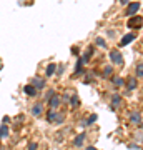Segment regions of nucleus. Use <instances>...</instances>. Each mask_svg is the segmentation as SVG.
<instances>
[{
  "label": "nucleus",
  "instance_id": "19",
  "mask_svg": "<svg viewBox=\"0 0 143 150\" xmlns=\"http://www.w3.org/2000/svg\"><path fill=\"white\" fill-rule=\"evenodd\" d=\"M97 45H98V47H101V48H106V42H105L101 37L97 38Z\"/></svg>",
  "mask_w": 143,
  "mask_h": 150
},
{
  "label": "nucleus",
  "instance_id": "1",
  "mask_svg": "<svg viewBox=\"0 0 143 150\" xmlns=\"http://www.w3.org/2000/svg\"><path fill=\"white\" fill-rule=\"evenodd\" d=\"M47 120L50 123H62L63 122V115H62V113H57L55 110H50L48 115H47Z\"/></svg>",
  "mask_w": 143,
  "mask_h": 150
},
{
  "label": "nucleus",
  "instance_id": "21",
  "mask_svg": "<svg viewBox=\"0 0 143 150\" xmlns=\"http://www.w3.org/2000/svg\"><path fill=\"white\" fill-rule=\"evenodd\" d=\"M90 57H92V50H90V52H85L83 57H82V62H83V64H85V62H88V60H90Z\"/></svg>",
  "mask_w": 143,
  "mask_h": 150
},
{
  "label": "nucleus",
  "instance_id": "10",
  "mask_svg": "<svg viewBox=\"0 0 143 150\" xmlns=\"http://www.w3.org/2000/svg\"><path fill=\"white\" fill-rule=\"evenodd\" d=\"M23 92H25V95H28V97H35L37 95V88L33 85H25L23 87Z\"/></svg>",
  "mask_w": 143,
  "mask_h": 150
},
{
  "label": "nucleus",
  "instance_id": "8",
  "mask_svg": "<svg viewBox=\"0 0 143 150\" xmlns=\"http://www.w3.org/2000/svg\"><path fill=\"white\" fill-rule=\"evenodd\" d=\"M130 122L138 125V123H142V113L140 112H132L130 113Z\"/></svg>",
  "mask_w": 143,
  "mask_h": 150
},
{
  "label": "nucleus",
  "instance_id": "14",
  "mask_svg": "<svg viewBox=\"0 0 143 150\" xmlns=\"http://www.w3.org/2000/svg\"><path fill=\"white\" fill-rule=\"evenodd\" d=\"M83 140H85V134H80L78 137H77V139H75V147H80V145L83 144Z\"/></svg>",
  "mask_w": 143,
  "mask_h": 150
},
{
  "label": "nucleus",
  "instance_id": "5",
  "mask_svg": "<svg viewBox=\"0 0 143 150\" xmlns=\"http://www.w3.org/2000/svg\"><path fill=\"white\" fill-rule=\"evenodd\" d=\"M60 103H62V98H60L58 95H53L50 100H48V107H50V110H55V108L60 107Z\"/></svg>",
  "mask_w": 143,
  "mask_h": 150
},
{
  "label": "nucleus",
  "instance_id": "4",
  "mask_svg": "<svg viewBox=\"0 0 143 150\" xmlns=\"http://www.w3.org/2000/svg\"><path fill=\"white\" fill-rule=\"evenodd\" d=\"M140 10V4L138 2H133V4H128L127 7V15L128 17H135V13Z\"/></svg>",
  "mask_w": 143,
  "mask_h": 150
},
{
  "label": "nucleus",
  "instance_id": "25",
  "mask_svg": "<svg viewBox=\"0 0 143 150\" xmlns=\"http://www.w3.org/2000/svg\"><path fill=\"white\" fill-rule=\"evenodd\" d=\"M53 95H55V92H53L52 88H50V90H48V93H47V95H45V100H47V102H48V100H50V98H52Z\"/></svg>",
  "mask_w": 143,
  "mask_h": 150
},
{
  "label": "nucleus",
  "instance_id": "27",
  "mask_svg": "<svg viewBox=\"0 0 143 150\" xmlns=\"http://www.w3.org/2000/svg\"><path fill=\"white\" fill-rule=\"evenodd\" d=\"M87 150H97V149H95V147H88Z\"/></svg>",
  "mask_w": 143,
  "mask_h": 150
},
{
  "label": "nucleus",
  "instance_id": "11",
  "mask_svg": "<svg viewBox=\"0 0 143 150\" xmlns=\"http://www.w3.org/2000/svg\"><path fill=\"white\" fill-rule=\"evenodd\" d=\"M55 72H57V65L55 64H48L47 69H45V75H47V77H52Z\"/></svg>",
  "mask_w": 143,
  "mask_h": 150
},
{
  "label": "nucleus",
  "instance_id": "6",
  "mask_svg": "<svg viewBox=\"0 0 143 150\" xmlns=\"http://www.w3.org/2000/svg\"><path fill=\"white\" fill-rule=\"evenodd\" d=\"M135 38H137L135 33H128V35H125V37L122 38V42H120V47H125V45H128V43H132Z\"/></svg>",
  "mask_w": 143,
  "mask_h": 150
},
{
  "label": "nucleus",
  "instance_id": "24",
  "mask_svg": "<svg viewBox=\"0 0 143 150\" xmlns=\"http://www.w3.org/2000/svg\"><path fill=\"white\" fill-rule=\"evenodd\" d=\"M27 149H28V150H37L38 149V144H37V142H30Z\"/></svg>",
  "mask_w": 143,
  "mask_h": 150
},
{
  "label": "nucleus",
  "instance_id": "13",
  "mask_svg": "<svg viewBox=\"0 0 143 150\" xmlns=\"http://www.w3.org/2000/svg\"><path fill=\"white\" fill-rule=\"evenodd\" d=\"M120 103H122V97L118 95V93L111 95V105H113V107H118Z\"/></svg>",
  "mask_w": 143,
  "mask_h": 150
},
{
  "label": "nucleus",
  "instance_id": "26",
  "mask_svg": "<svg viewBox=\"0 0 143 150\" xmlns=\"http://www.w3.org/2000/svg\"><path fill=\"white\" fill-rule=\"evenodd\" d=\"M62 98H63L65 102H67V100H68V98H70V95H68V93H65V95H63V97H62Z\"/></svg>",
  "mask_w": 143,
  "mask_h": 150
},
{
  "label": "nucleus",
  "instance_id": "22",
  "mask_svg": "<svg viewBox=\"0 0 143 150\" xmlns=\"http://www.w3.org/2000/svg\"><path fill=\"white\" fill-rule=\"evenodd\" d=\"M111 72H113V67H105V70H103V77H110Z\"/></svg>",
  "mask_w": 143,
  "mask_h": 150
},
{
  "label": "nucleus",
  "instance_id": "15",
  "mask_svg": "<svg viewBox=\"0 0 143 150\" xmlns=\"http://www.w3.org/2000/svg\"><path fill=\"white\" fill-rule=\"evenodd\" d=\"M127 88H128V90L137 88V80H135V79H130V80H128V83H127Z\"/></svg>",
  "mask_w": 143,
  "mask_h": 150
},
{
  "label": "nucleus",
  "instance_id": "3",
  "mask_svg": "<svg viewBox=\"0 0 143 150\" xmlns=\"http://www.w3.org/2000/svg\"><path fill=\"white\" fill-rule=\"evenodd\" d=\"M142 23H143V18L142 17H130V20H128V27L130 28H137V27H142Z\"/></svg>",
  "mask_w": 143,
  "mask_h": 150
},
{
  "label": "nucleus",
  "instance_id": "23",
  "mask_svg": "<svg viewBox=\"0 0 143 150\" xmlns=\"http://www.w3.org/2000/svg\"><path fill=\"white\" fill-rule=\"evenodd\" d=\"M95 120H97V113H92L90 118H88V122H85V125H87V123H88V125H92V123L95 122Z\"/></svg>",
  "mask_w": 143,
  "mask_h": 150
},
{
  "label": "nucleus",
  "instance_id": "2",
  "mask_svg": "<svg viewBox=\"0 0 143 150\" xmlns=\"http://www.w3.org/2000/svg\"><path fill=\"white\" fill-rule=\"evenodd\" d=\"M110 60L115 65H118V67L123 65V57H122V54H120L118 50H111V52H110Z\"/></svg>",
  "mask_w": 143,
  "mask_h": 150
},
{
  "label": "nucleus",
  "instance_id": "7",
  "mask_svg": "<svg viewBox=\"0 0 143 150\" xmlns=\"http://www.w3.org/2000/svg\"><path fill=\"white\" fill-rule=\"evenodd\" d=\"M32 85L37 88V90H42V88H45V80L43 79H40V77H35L32 80Z\"/></svg>",
  "mask_w": 143,
  "mask_h": 150
},
{
  "label": "nucleus",
  "instance_id": "9",
  "mask_svg": "<svg viewBox=\"0 0 143 150\" xmlns=\"http://www.w3.org/2000/svg\"><path fill=\"white\" fill-rule=\"evenodd\" d=\"M42 112H43V105L42 103H35V105L32 107V115L33 117H40Z\"/></svg>",
  "mask_w": 143,
  "mask_h": 150
},
{
  "label": "nucleus",
  "instance_id": "20",
  "mask_svg": "<svg viewBox=\"0 0 143 150\" xmlns=\"http://www.w3.org/2000/svg\"><path fill=\"white\" fill-rule=\"evenodd\" d=\"M82 67H83V62H82V59H78V62H77V69H75V74H80V72H82Z\"/></svg>",
  "mask_w": 143,
  "mask_h": 150
},
{
  "label": "nucleus",
  "instance_id": "18",
  "mask_svg": "<svg viewBox=\"0 0 143 150\" xmlns=\"http://www.w3.org/2000/svg\"><path fill=\"white\" fill-rule=\"evenodd\" d=\"M137 77H138V79L143 77V64H138L137 65Z\"/></svg>",
  "mask_w": 143,
  "mask_h": 150
},
{
  "label": "nucleus",
  "instance_id": "17",
  "mask_svg": "<svg viewBox=\"0 0 143 150\" xmlns=\"http://www.w3.org/2000/svg\"><path fill=\"white\" fill-rule=\"evenodd\" d=\"M70 103H72V107H78V103H80L78 97H77V95H73L72 98H70Z\"/></svg>",
  "mask_w": 143,
  "mask_h": 150
},
{
  "label": "nucleus",
  "instance_id": "12",
  "mask_svg": "<svg viewBox=\"0 0 143 150\" xmlns=\"http://www.w3.org/2000/svg\"><path fill=\"white\" fill-rule=\"evenodd\" d=\"M8 134H10L8 125H7V123H4V125L0 127V139H7V137H8Z\"/></svg>",
  "mask_w": 143,
  "mask_h": 150
},
{
  "label": "nucleus",
  "instance_id": "16",
  "mask_svg": "<svg viewBox=\"0 0 143 150\" xmlns=\"http://www.w3.org/2000/svg\"><path fill=\"white\" fill-rule=\"evenodd\" d=\"M113 85L115 87H122L123 85V79L122 77H113Z\"/></svg>",
  "mask_w": 143,
  "mask_h": 150
}]
</instances>
